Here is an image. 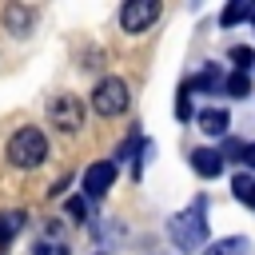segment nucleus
<instances>
[{"mask_svg":"<svg viewBox=\"0 0 255 255\" xmlns=\"http://www.w3.org/2000/svg\"><path fill=\"white\" fill-rule=\"evenodd\" d=\"M167 235H171V243L179 247V251H199L203 243H207V219H203V199L191 207V211H179V215H171V223H167Z\"/></svg>","mask_w":255,"mask_h":255,"instance_id":"nucleus-1","label":"nucleus"},{"mask_svg":"<svg viewBox=\"0 0 255 255\" xmlns=\"http://www.w3.org/2000/svg\"><path fill=\"white\" fill-rule=\"evenodd\" d=\"M8 159L16 167H40L48 159V139L40 128H20L12 139H8Z\"/></svg>","mask_w":255,"mask_h":255,"instance_id":"nucleus-2","label":"nucleus"},{"mask_svg":"<svg viewBox=\"0 0 255 255\" xmlns=\"http://www.w3.org/2000/svg\"><path fill=\"white\" fill-rule=\"evenodd\" d=\"M128 84L120 80V76H108V80H100L96 84V92H92V108H96V116H120V112H128Z\"/></svg>","mask_w":255,"mask_h":255,"instance_id":"nucleus-3","label":"nucleus"},{"mask_svg":"<svg viewBox=\"0 0 255 255\" xmlns=\"http://www.w3.org/2000/svg\"><path fill=\"white\" fill-rule=\"evenodd\" d=\"M159 12H163L159 0H131L120 8V24H124V32H147L159 20Z\"/></svg>","mask_w":255,"mask_h":255,"instance_id":"nucleus-4","label":"nucleus"},{"mask_svg":"<svg viewBox=\"0 0 255 255\" xmlns=\"http://www.w3.org/2000/svg\"><path fill=\"white\" fill-rule=\"evenodd\" d=\"M48 120L60 128V131H80V124H84V108H80V100L76 96H52V104H48Z\"/></svg>","mask_w":255,"mask_h":255,"instance_id":"nucleus-5","label":"nucleus"},{"mask_svg":"<svg viewBox=\"0 0 255 255\" xmlns=\"http://www.w3.org/2000/svg\"><path fill=\"white\" fill-rule=\"evenodd\" d=\"M112 183H116V163H108V159H100V163H92V167L84 171V195H88V199L108 195Z\"/></svg>","mask_w":255,"mask_h":255,"instance_id":"nucleus-6","label":"nucleus"},{"mask_svg":"<svg viewBox=\"0 0 255 255\" xmlns=\"http://www.w3.org/2000/svg\"><path fill=\"white\" fill-rule=\"evenodd\" d=\"M223 151H215V147H195L191 151V167H195V175H203V179H215L219 171H223Z\"/></svg>","mask_w":255,"mask_h":255,"instance_id":"nucleus-7","label":"nucleus"},{"mask_svg":"<svg viewBox=\"0 0 255 255\" xmlns=\"http://www.w3.org/2000/svg\"><path fill=\"white\" fill-rule=\"evenodd\" d=\"M227 128H231V116H227L223 108H203V112H199V131H207V135H227Z\"/></svg>","mask_w":255,"mask_h":255,"instance_id":"nucleus-8","label":"nucleus"},{"mask_svg":"<svg viewBox=\"0 0 255 255\" xmlns=\"http://www.w3.org/2000/svg\"><path fill=\"white\" fill-rule=\"evenodd\" d=\"M187 84H191V92H227V76H219V68H203Z\"/></svg>","mask_w":255,"mask_h":255,"instance_id":"nucleus-9","label":"nucleus"},{"mask_svg":"<svg viewBox=\"0 0 255 255\" xmlns=\"http://www.w3.org/2000/svg\"><path fill=\"white\" fill-rule=\"evenodd\" d=\"M231 191H235V199H239L243 207L255 211V175H251V171H239V175L231 179Z\"/></svg>","mask_w":255,"mask_h":255,"instance_id":"nucleus-10","label":"nucleus"},{"mask_svg":"<svg viewBox=\"0 0 255 255\" xmlns=\"http://www.w3.org/2000/svg\"><path fill=\"white\" fill-rule=\"evenodd\" d=\"M4 24H8L16 36H24V32L32 28V8H24V4H12V8H4Z\"/></svg>","mask_w":255,"mask_h":255,"instance_id":"nucleus-11","label":"nucleus"},{"mask_svg":"<svg viewBox=\"0 0 255 255\" xmlns=\"http://www.w3.org/2000/svg\"><path fill=\"white\" fill-rule=\"evenodd\" d=\"M211 255H255V247H251V239H243V235H231V239L215 243V247H211Z\"/></svg>","mask_w":255,"mask_h":255,"instance_id":"nucleus-12","label":"nucleus"},{"mask_svg":"<svg viewBox=\"0 0 255 255\" xmlns=\"http://www.w3.org/2000/svg\"><path fill=\"white\" fill-rule=\"evenodd\" d=\"M20 231H24V211H4L0 215V243H8Z\"/></svg>","mask_w":255,"mask_h":255,"instance_id":"nucleus-13","label":"nucleus"},{"mask_svg":"<svg viewBox=\"0 0 255 255\" xmlns=\"http://www.w3.org/2000/svg\"><path fill=\"white\" fill-rule=\"evenodd\" d=\"M255 12V4H243V0H235V4H227L223 8V16H219V24L223 28H231V24H239V20H247Z\"/></svg>","mask_w":255,"mask_h":255,"instance_id":"nucleus-14","label":"nucleus"},{"mask_svg":"<svg viewBox=\"0 0 255 255\" xmlns=\"http://www.w3.org/2000/svg\"><path fill=\"white\" fill-rule=\"evenodd\" d=\"M247 92H251L247 72H231V76H227V96H247Z\"/></svg>","mask_w":255,"mask_h":255,"instance_id":"nucleus-15","label":"nucleus"},{"mask_svg":"<svg viewBox=\"0 0 255 255\" xmlns=\"http://www.w3.org/2000/svg\"><path fill=\"white\" fill-rule=\"evenodd\" d=\"M175 116L187 120L191 116V84H179V96H175Z\"/></svg>","mask_w":255,"mask_h":255,"instance_id":"nucleus-16","label":"nucleus"},{"mask_svg":"<svg viewBox=\"0 0 255 255\" xmlns=\"http://www.w3.org/2000/svg\"><path fill=\"white\" fill-rule=\"evenodd\" d=\"M231 64L239 72H247V68H255V52L251 48H231Z\"/></svg>","mask_w":255,"mask_h":255,"instance_id":"nucleus-17","label":"nucleus"},{"mask_svg":"<svg viewBox=\"0 0 255 255\" xmlns=\"http://www.w3.org/2000/svg\"><path fill=\"white\" fill-rule=\"evenodd\" d=\"M32 255H68L64 243H52V239H36L32 243Z\"/></svg>","mask_w":255,"mask_h":255,"instance_id":"nucleus-18","label":"nucleus"},{"mask_svg":"<svg viewBox=\"0 0 255 255\" xmlns=\"http://www.w3.org/2000/svg\"><path fill=\"white\" fill-rule=\"evenodd\" d=\"M243 151H247V143H239V139L223 143V159H243Z\"/></svg>","mask_w":255,"mask_h":255,"instance_id":"nucleus-19","label":"nucleus"},{"mask_svg":"<svg viewBox=\"0 0 255 255\" xmlns=\"http://www.w3.org/2000/svg\"><path fill=\"white\" fill-rule=\"evenodd\" d=\"M84 211H88L84 199H68V215H72V219H84Z\"/></svg>","mask_w":255,"mask_h":255,"instance_id":"nucleus-20","label":"nucleus"},{"mask_svg":"<svg viewBox=\"0 0 255 255\" xmlns=\"http://www.w3.org/2000/svg\"><path fill=\"white\" fill-rule=\"evenodd\" d=\"M243 163H251V167H255V143H247V151H243Z\"/></svg>","mask_w":255,"mask_h":255,"instance_id":"nucleus-21","label":"nucleus"},{"mask_svg":"<svg viewBox=\"0 0 255 255\" xmlns=\"http://www.w3.org/2000/svg\"><path fill=\"white\" fill-rule=\"evenodd\" d=\"M251 24H255V12H251Z\"/></svg>","mask_w":255,"mask_h":255,"instance_id":"nucleus-22","label":"nucleus"},{"mask_svg":"<svg viewBox=\"0 0 255 255\" xmlns=\"http://www.w3.org/2000/svg\"><path fill=\"white\" fill-rule=\"evenodd\" d=\"M96 255H104V251H96Z\"/></svg>","mask_w":255,"mask_h":255,"instance_id":"nucleus-23","label":"nucleus"}]
</instances>
